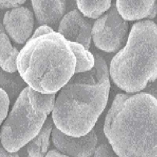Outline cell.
<instances>
[{"label":"cell","mask_w":157,"mask_h":157,"mask_svg":"<svg viewBox=\"0 0 157 157\" xmlns=\"http://www.w3.org/2000/svg\"><path fill=\"white\" fill-rule=\"evenodd\" d=\"M77 6L85 17L96 19L110 9L111 1H76Z\"/></svg>","instance_id":"obj_16"},{"label":"cell","mask_w":157,"mask_h":157,"mask_svg":"<svg viewBox=\"0 0 157 157\" xmlns=\"http://www.w3.org/2000/svg\"><path fill=\"white\" fill-rule=\"evenodd\" d=\"M26 1H2L0 0V6L1 8H11L19 7L25 3Z\"/></svg>","instance_id":"obj_19"},{"label":"cell","mask_w":157,"mask_h":157,"mask_svg":"<svg viewBox=\"0 0 157 157\" xmlns=\"http://www.w3.org/2000/svg\"><path fill=\"white\" fill-rule=\"evenodd\" d=\"M91 22L79 11L74 10L64 15L59 25L58 32L68 41L82 45L87 50L92 38Z\"/></svg>","instance_id":"obj_9"},{"label":"cell","mask_w":157,"mask_h":157,"mask_svg":"<svg viewBox=\"0 0 157 157\" xmlns=\"http://www.w3.org/2000/svg\"><path fill=\"white\" fill-rule=\"evenodd\" d=\"M112 79L127 92L144 89L157 78V25L152 21L134 24L124 48L110 65Z\"/></svg>","instance_id":"obj_4"},{"label":"cell","mask_w":157,"mask_h":157,"mask_svg":"<svg viewBox=\"0 0 157 157\" xmlns=\"http://www.w3.org/2000/svg\"><path fill=\"white\" fill-rule=\"evenodd\" d=\"M36 20L39 25H47L55 30L64 16L66 1H32Z\"/></svg>","instance_id":"obj_10"},{"label":"cell","mask_w":157,"mask_h":157,"mask_svg":"<svg viewBox=\"0 0 157 157\" xmlns=\"http://www.w3.org/2000/svg\"><path fill=\"white\" fill-rule=\"evenodd\" d=\"M114 6L95 22L92 29L95 45L107 52L119 50L125 43L128 33V22Z\"/></svg>","instance_id":"obj_6"},{"label":"cell","mask_w":157,"mask_h":157,"mask_svg":"<svg viewBox=\"0 0 157 157\" xmlns=\"http://www.w3.org/2000/svg\"><path fill=\"white\" fill-rule=\"evenodd\" d=\"M20 52L11 44L5 32L0 34V66L3 71L14 73L18 71L17 59Z\"/></svg>","instance_id":"obj_13"},{"label":"cell","mask_w":157,"mask_h":157,"mask_svg":"<svg viewBox=\"0 0 157 157\" xmlns=\"http://www.w3.org/2000/svg\"><path fill=\"white\" fill-rule=\"evenodd\" d=\"M56 94H43L29 86L22 91L1 127V145L17 152L37 136L52 112Z\"/></svg>","instance_id":"obj_5"},{"label":"cell","mask_w":157,"mask_h":157,"mask_svg":"<svg viewBox=\"0 0 157 157\" xmlns=\"http://www.w3.org/2000/svg\"><path fill=\"white\" fill-rule=\"evenodd\" d=\"M0 157H19V155L18 152H8L1 145L0 149Z\"/></svg>","instance_id":"obj_21"},{"label":"cell","mask_w":157,"mask_h":157,"mask_svg":"<svg viewBox=\"0 0 157 157\" xmlns=\"http://www.w3.org/2000/svg\"><path fill=\"white\" fill-rule=\"evenodd\" d=\"M68 42L76 58L75 74L91 71L95 64V59L93 55L82 45Z\"/></svg>","instance_id":"obj_15"},{"label":"cell","mask_w":157,"mask_h":157,"mask_svg":"<svg viewBox=\"0 0 157 157\" xmlns=\"http://www.w3.org/2000/svg\"><path fill=\"white\" fill-rule=\"evenodd\" d=\"M45 157H69L59 152L57 150L53 149L49 151Z\"/></svg>","instance_id":"obj_22"},{"label":"cell","mask_w":157,"mask_h":157,"mask_svg":"<svg viewBox=\"0 0 157 157\" xmlns=\"http://www.w3.org/2000/svg\"><path fill=\"white\" fill-rule=\"evenodd\" d=\"M3 26L7 36L17 44H25L33 32V12L25 7L13 8L5 13Z\"/></svg>","instance_id":"obj_8"},{"label":"cell","mask_w":157,"mask_h":157,"mask_svg":"<svg viewBox=\"0 0 157 157\" xmlns=\"http://www.w3.org/2000/svg\"><path fill=\"white\" fill-rule=\"evenodd\" d=\"M104 131L120 157H157V99L145 93L117 94Z\"/></svg>","instance_id":"obj_1"},{"label":"cell","mask_w":157,"mask_h":157,"mask_svg":"<svg viewBox=\"0 0 157 157\" xmlns=\"http://www.w3.org/2000/svg\"><path fill=\"white\" fill-rule=\"evenodd\" d=\"M52 115H49L37 136L25 146L28 157H45L50 146V134L54 126Z\"/></svg>","instance_id":"obj_12"},{"label":"cell","mask_w":157,"mask_h":157,"mask_svg":"<svg viewBox=\"0 0 157 157\" xmlns=\"http://www.w3.org/2000/svg\"><path fill=\"white\" fill-rule=\"evenodd\" d=\"M116 7L126 21L139 20L145 18L153 19L157 13L155 1H117Z\"/></svg>","instance_id":"obj_11"},{"label":"cell","mask_w":157,"mask_h":157,"mask_svg":"<svg viewBox=\"0 0 157 157\" xmlns=\"http://www.w3.org/2000/svg\"><path fill=\"white\" fill-rule=\"evenodd\" d=\"M1 94V125L6 118L9 111L10 100L7 93L2 88H0Z\"/></svg>","instance_id":"obj_17"},{"label":"cell","mask_w":157,"mask_h":157,"mask_svg":"<svg viewBox=\"0 0 157 157\" xmlns=\"http://www.w3.org/2000/svg\"><path fill=\"white\" fill-rule=\"evenodd\" d=\"M28 86L29 85L17 73L1 72V88L7 93L11 106H13L22 91Z\"/></svg>","instance_id":"obj_14"},{"label":"cell","mask_w":157,"mask_h":157,"mask_svg":"<svg viewBox=\"0 0 157 157\" xmlns=\"http://www.w3.org/2000/svg\"><path fill=\"white\" fill-rule=\"evenodd\" d=\"M94 157H120L110 145L106 144L101 145L95 152Z\"/></svg>","instance_id":"obj_18"},{"label":"cell","mask_w":157,"mask_h":157,"mask_svg":"<svg viewBox=\"0 0 157 157\" xmlns=\"http://www.w3.org/2000/svg\"><path fill=\"white\" fill-rule=\"evenodd\" d=\"M54 32H55L54 29L50 26H48L47 25H43V26H39L35 30L32 37H38L43 34Z\"/></svg>","instance_id":"obj_20"},{"label":"cell","mask_w":157,"mask_h":157,"mask_svg":"<svg viewBox=\"0 0 157 157\" xmlns=\"http://www.w3.org/2000/svg\"><path fill=\"white\" fill-rule=\"evenodd\" d=\"M110 88L109 74L73 78L55 103L52 114L55 125L71 136L87 134L106 107Z\"/></svg>","instance_id":"obj_3"},{"label":"cell","mask_w":157,"mask_h":157,"mask_svg":"<svg viewBox=\"0 0 157 157\" xmlns=\"http://www.w3.org/2000/svg\"><path fill=\"white\" fill-rule=\"evenodd\" d=\"M76 58L69 42L55 31L31 37L20 51L18 72L29 87L43 94H54L75 74Z\"/></svg>","instance_id":"obj_2"},{"label":"cell","mask_w":157,"mask_h":157,"mask_svg":"<svg viewBox=\"0 0 157 157\" xmlns=\"http://www.w3.org/2000/svg\"><path fill=\"white\" fill-rule=\"evenodd\" d=\"M52 140L57 151L69 157H91L96 151L98 136L94 130L81 137L64 134L54 124Z\"/></svg>","instance_id":"obj_7"}]
</instances>
